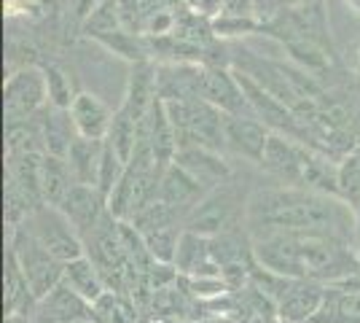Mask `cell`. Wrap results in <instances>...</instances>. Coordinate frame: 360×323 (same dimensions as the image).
Instances as JSON below:
<instances>
[{
  "instance_id": "cell-1",
  "label": "cell",
  "mask_w": 360,
  "mask_h": 323,
  "mask_svg": "<svg viewBox=\"0 0 360 323\" xmlns=\"http://www.w3.org/2000/svg\"><path fill=\"white\" fill-rule=\"evenodd\" d=\"M245 229L261 234H320L358 248L355 210L333 194L301 186H261L250 191Z\"/></svg>"
},
{
  "instance_id": "cell-2",
  "label": "cell",
  "mask_w": 360,
  "mask_h": 323,
  "mask_svg": "<svg viewBox=\"0 0 360 323\" xmlns=\"http://www.w3.org/2000/svg\"><path fill=\"white\" fill-rule=\"evenodd\" d=\"M253 240V256L264 270L293 280L347 283L360 275L355 246L320 234H261Z\"/></svg>"
},
{
  "instance_id": "cell-3",
  "label": "cell",
  "mask_w": 360,
  "mask_h": 323,
  "mask_svg": "<svg viewBox=\"0 0 360 323\" xmlns=\"http://www.w3.org/2000/svg\"><path fill=\"white\" fill-rule=\"evenodd\" d=\"M248 202H250V194H245V189L234 178H229L221 186H215L210 194L186 215L183 229L199 234V237H207V240L231 234V232H242L245 221H248Z\"/></svg>"
},
{
  "instance_id": "cell-4",
  "label": "cell",
  "mask_w": 360,
  "mask_h": 323,
  "mask_svg": "<svg viewBox=\"0 0 360 323\" xmlns=\"http://www.w3.org/2000/svg\"><path fill=\"white\" fill-rule=\"evenodd\" d=\"M8 251L16 256L19 270H22V275L27 280L35 302L49 296V293L62 283V277H65V264H62L60 259H54V256L35 240V234H32L25 224L8 234Z\"/></svg>"
},
{
  "instance_id": "cell-5",
  "label": "cell",
  "mask_w": 360,
  "mask_h": 323,
  "mask_svg": "<svg viewBox=\"0 0 360 323\" xmlns=\"http://www.w3.org/2000/svg\"><path fill=\"white\" fill-rule=\"evenodd\" d=\"M49 108V87L44 68L25 65L3 84V116L6 124H22L38 119Z\"/></svg>"
},
{
  "instance_id": "cell-6",
  "label": "cell",
  "mask_w": 360,
  "mask_h": 323,
  "mask_svg": "<svg viewBox=\"0 0 360 323\" xmlns=\"http://www.w3.org/2000/svg\"><path fill=\"white\" fill-rule=\"evenodd\" d=\"M25 227L35 234V240L62 264L75 262L81 256H86V246L84 237L73 229V224L62 215L60 208L51 205H41L35 213L25 221Z\"/></svg>"
},
{
  "instance_id": "cell-7",
  "label": "cell",
  "mask_w": 360,
  "mask_h": 323,
  "mask_svg": "<svg viewBox=\"0 0 360 323\" xmlns=\"http://www.w3.org/2000/svg\"><path fill=\"white\" fill-rule=\"evenodd\" d=\"M315 154H320V151L304 146L299 140L271 132L264 159H261V167L266 170L280 186H301L304 189V181H307V172H309Z\"/></svg>"
},
{
  "instance_id": "cell-8",
  "label": "cell",
  "mask_w": 360,
  "mask_h": 323,
  "mask_svg": "<svg viewBox=\"0 0 360 323\" xmlns=\"http://www.w3.org/2000/svg\"><path fill=\"white\" fill-rule=\"evenodd\" d=\"M202 100L224 110L226 116H253V108L242 92L240 81L229 68H202Z\"/></svg>"
},
{
  "instance_id": "cell-9",
  "label": "cell",
  "mask_w": 360,
  "mask_h": 323,
  "mask_svg": "<svg viewBox=\"0 0 360 323\" xmlns=\"http://www.w3.org/2000/svg\"><path fill=\"white\" fill-rule=\"evenodd\" d=\"M32 323H81L94 321V308L86 299H81L75 291H70L65 283H60L54 291L38 299L30 312Z\"/></svg>"
},
{
  "instance_id": "cell-10",
  "label": "cell",
  "mask_w": 360,
  "mask_h": 323,
  "mask_svg": "<svg viewBox=\"0 0 360 323\" xmlns=\"http://www.w3.org/2000/svg\"><path fill=\"white\" fill-rule=\"evenodd\" d=\"M62 215L73 224V229L86 237L103 218L108 215V200L103 197V191L97 186H84L75 184L70 189V194L62 200L60 205Z\"/></svg>"
},
{
  "instance_id": "cell-11",
  "label": "cell",
  "mask_w": 360,
  "mask_h": 323,
  "mask_svg": "<svg viewBox=\"0 0 360 323\" xmlns=\"http://www.w3.org/2000/svg\"><path fill=\"white\" fill-rule=\"evenodd\" d=\"M207 194H210V191L199 184L188 170L180 167L178 162H172V165L165 170V175H162L159 197H156V200H162L165 205H169V208H172L175 213L183 215V221H186V215L191 213Z\"/></svg>"
},
{
  "instance_id": "cell-12",
  "label": "cell",
  "mask_w": 360,
  "mask_h": 323,
  "mask_svg": "<svg viewBox=\"0 0 360 323\" xmlns=\"http://www.w3.org/2000/svg\"><path fill=\"white\" fill-rule=\"evenodd\" d=\"M326 289L328 286L312 280H293L288 293L277 302V318L283 323H312L323 308Z\"/></svg>"
},
{
  "instance_id": "cell-13",
  "label": "cell",
  "mask_w": 360,
  "mask_h": 323,
  "mask_svg": "<svg viewBox=\"0 0 360 323\" xmlns=\"http://www.w3.org/2000/svg\"><path fill=\"white\" fill-rule=\"evenodd\" d=\"M271 132L255 116H226V148L250 162L264 159Z\"/></svg>"
},
{
  "instance_id": "cell-14",
  "label": "cell",
  "mask_w": 360,
  "mask_h": 323,
  "mask_svg": "<svg viewBox=\"0 0 360 323\" xmlns=\"http://www.w3.org/2000/svg\"><path fill=\"white\" fill-rule=\"evenodd\" d=\"M113 113H116V110H110L97 94H89V92H78L73 100V106H70L75 132H78L81 138H89V140L108 138L110 124H113Z\"/></svg>"
},
{
  "instance_id": "cell-15",
  "label": "cell",
  "mask_w": 360,
  "mask_h": 323,
  "mask_svg": "<svg viewBox=\"0 0 360 323\" xmlns=\"http://www.w3.org/2000/svg\"><path fill=\"white\" fill-rule=\"evenodd\" d=\"M175 270L188 277H224L221 267L212 256V246L207 237H199L191 232H183L175 256Z\"/></svg>"
},
{
  "instance_id": "cell-16",
  "label": "cell",
  "mask_w": 360,
  "mask_h": 323,
  "mask_svg": "<svg viewBox=\"0 0 360 323\" xmlns=\"http://www.w3.org/2000/svg\"><path fill=\"white\" fill-rule=\"evenodd\" d=\"M175 162H178L180 167L188 170L207 191H212L215 186H221L224 181L231 178V170H229V165L224 162V156L215 154V151H207V148H199V146H186V148H180L178 156H175Z\"/></svg>"
},
{
  "instance_id": "cell-17",
  "label": "cell",
  "mask_w": 360,
  "mask_h": 323,
  "mask_svg": "<svg viewBox=\"0 0 360 323\" xmlns=\"http://www.w3.org/2000/svg\"><path fill=\"white\" fill-rule=\"evenodd\" d=\"M153 100H156V68L148 60L137 62L132 65V76H129V87H127V97L121 108L135 122H143L148 116Z\"/></svg>"
},
{
  "instance_id": "cell-18",
  "label": "cell",
  "mask_w": 360,
  "mask_h": 323,
  "mask_svg": "<svg viewBox=\"0 0 360 323\" xmlns=\"http://www.w3.org/2000/svg\"><path fill=\"white\" fill-rule=\"evenodd\" d=\"M62 283H65L70 291L78 293L81 299H86L91 308L108 293L105 277H103V272L97 270V264L91 262L89 256H81V259H75V262L65 264V277H62Z\"/></svg>"
},
{
  "instance_id": "cell-19",
  "label": "cell",
  "mask_w": 360,
  "mask_h": 323,
  "mask_svg": "<svg viewBox=\"0 0 360 323\" xmlns=\"http://www.w3.org/2000/svg\"><path fill=\"white\" fill-rule=\"evenodd\" d=\"M38 122H41V132H44L46 154L68 159V151H70L73 140L78 138L70 110H60V108L49 106L44 113L38 116Z\"/></svg>"
},
{
  "instance_id": "cell-20",
  "label": "cell",
  "mask_w": 360,
  "mask_h": 323,
  "mask_svg": "<svg viewBox=\"0 0 360 323\" xmlns=\"http://www.w3.org/2000/svg\"><path fill=\"white\" fill-rule=\"evenodd\" d=\"M103 151H105V140H89L81 138V135L73 140V146L68 151V165L73 170L75 184L97 186L100 165H103Z\"/></svg>"
},
{
  "instance_id": "cell-21",
  "label": "cell",
  "mask_w": 360,
  "mask_h": 323,
  "mask_svg": "<svg viewBox=\"0 0 360 323\" xmlns=\"http://www.w3.org/2000/svg\"><path fill=\"white\" fill-rule=\"evenodd\" d=\"M73 186H75V178L70 165H68V159L46 154L44 167H41V197H44V205L60 208L62 200L70 194Z\"/></svg>"
},
{
  "instance_id": "cell-22",
  "label": "cell",
  "mask_w": 360,
  "mask_h": 323,
  "mask_svg": "<svg viewBox=\"0 0 360 323\" xmlns=\"http://www.w3.org/2000/svg\"><path fill=\"white\" fill-rule=\"evenodd\" d=\"M35 308V299L30 293V286L19 270V262L11 251H6V275H3V310L6 315H14V312H25L30 315Z\"/></svg>"
},
{
  "instance_id": "cell-23",
  "label": "cell",
  "mask_w": 360,
  "mask_h": 323,
  "mask_svg": "<svg viewBox=\"0 0 360 323\" xmlns=\"http://www.w3.org/2000/svg\"><path fill=\"white\" fill-rule=\"evenodd\" d=\"M127 27V16H124V8H121L119 0H105L94 14L81 25V32L89 35V38H105V35H113Z\"/></svg>"
},
{
  "instance_id": "cell-24",
  "label": "cell",
  "mask_w": 360,
  "mask_h": 323,
  "mask_svg": "<svg viewBox=\"0 0 360 323\" xmlns=\"http://www.w3.org/2000/svg\"><path fill=\"white\" fill-rule=\"evenodd\" d=\"M137 135H140V122H135L124 108H119L113 113V124H110V132H108V143L116 148V154L129 165V159L135 154Z\"/></svg>"
},
{
  "instance_id": "cell-25",
  "label": "cell",
  "mask_w": 360,
  "mask_h": 323,
  "mask_svg": "<svg viewBox=\"0 0 360 323\" xmlns=\"http://www.w3.org/2000/svg\"><path fill=\"white\" fill-rule=\"evenodd\" d=\"M339 200L360 208V143L352 154L339 159Z\"/></svg>"
},
{
  "instance_id": "cell-26",
  "label": "cell",
  "mask_w": 360,
  "mask_h": 323,
  "mask_svg": "<svg viewBox=\"0 0 360 323\" xmlns=\"http://www.w3.org/2000/svg\"><path fill=\"white\" fill-rule=\"evenodd\" d=\"M44 73H46V87H49V106L60 108V110H70V106H73L75 100L70 76L62 70L60 65H46Z\"/></svg>"
},
{
  "instance_id": "cell-27",
  "label": "cell",
  "mask_w": 360,
  "mask_h": 323,
  "mask_svg": "<svg viewBox=\"0 0 360 323\" xmlns=\"http://www.w3.org/2000/svg\"><path fill=\"white\" fill-rule=\"evenodd\" d=\"M94 321L97 323H135V312L132 308L116 296L113 291H108L97 305H94Z\"/></svg>"
},
{
  "instance_id": "cell-28",
  "label": "cell",
  "mask_w": 360,
  "mask_h": 323,
  "mask_svg": "<svg viewBox=\"0 0 360 323\" xmlns=\"http://www.w3.org/2000/svg\"><path fill=\"white\" fill-rule=\"evenodd\" d=\"M231 19H255V0H226L224 14Z\"/></svg>"
},
{
  "instance_id": "cell-29",
  "label": "cell",
  "mask_w": 360,
  "mask_h": 323,
  "mask_svg": "<svg viewBox=\"0 0 360 323\" xmlns=\"http://www.w3.org/2000/svg\"><path fill=\"white\" fill-rule=\"evenodd\" d=\"M224 3L226 0H186V6H188L194 14L205 16V19H212V22H215V16L224 14Z\"/></svg>"
},
{
  "instance_id": "cell-30",
  "label": "cell",
  "mask_w": 360,
  "mask_h": 323,
  "mask_svg": "<svg viewBox=\"0 0 360 323\" xmlns=\"http://www.w3.org/2000/svg\"><path fill=\"white\" fill-rule=\"evenodd\" d=\"M105 0H70V16L75 25H84Z\"/></svg>"
},
{
  "instance_id": "cell-31",
  "label": "cell",
  "mask_w": 360,
  "mask_h": 323,
  "mask_svg": "<svg viewBox=\"0 0 360 323\" xmlns=\"http://www.w3.org/2000/svg\"><path fill=\"white\" fill-rule=\"evenodd\" d=\"M121 8H124V16H127V22L129 19H135V11H140V0H119Z\"/></svg>"
},
{
  "instance_id": "cell-32",
  "label": "cell",
  "mask_w": 360,
  "mask_h": 323,
  "mask_svg": "<svg viewBox=\"0 0 360 323\" xmlns=\"http://www.w3.org/2000/svg\"><path fill=\"white\" fill-rule=\"evenodd\" d=\"M6 323H32V318L25 312H14V315H6Z\"/></svg>"
},
{
  "instance_id": "cell-33",
  "label": "cell",
  "mask_w": 360,
  "mask_h": 323,
  "mask_svg": "<svg viewBox=\"0 0 360 323\" xmlns=\"http://www.w3.org/2000/svg\"><path fill=\"white\" fill-rule=\"evenodd\" d=\"M347 3H349V6L355 8V11H360V0H347Z\"/></svg>"
},
{
  "instance_id": "cell-34",
  "label": "cell",
  "mask_w": 360,
  "mask_h": 323,
  "mask_svg": "<svg viewBox=\"0 0 360 323\" xmlns=\"http://www.w3.org/2000/svg\"><path fill=\"white\" fill-rule=\"evenodd\" d=\"M277 3H280V8H283V6H285V3H288V0H277Z\"/></svg>"
},
{
  "instance_id": "cell-35",
  "label": "cell",
  "mask_w": 360,
  "mask_h": 323,
  "mask_svg": "<svg viewBox=\"0 0 360 323\" xmlns=\"http://www.w3.org/2000/svg\"><path fill=\"white\" fill-rule=\"evenodd\" d=\"M81 323H97V321H81Z\"/></svg>"
}]
</instances>
